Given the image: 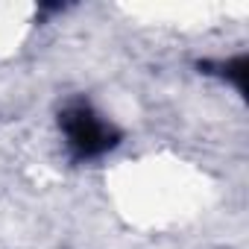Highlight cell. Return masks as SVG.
<instances>
[{
	"mask_svg": "<svg viewBox=\"0 0 249 249\" xmlns=\"http://www.w3.org/2000/svg\"><path fill=\"white\" fill-rule=\"evenodd\" d=\"M62 126L68 132L71 147L76 153H82V156H97V153H103V150H108L114 144L111 129L106 126L100 117H94L85 106H76V108L65 111Z\"/></svg>",
	"mask_w": 249,
	"mask_h": 249,
	"instance_id": "6da1fadb",
	"label": "cell"
}]
</instances>
